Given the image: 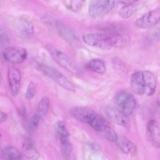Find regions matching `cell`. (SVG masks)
I'll return each mask as SVG.
<instances>
[{
  "mask_svg": "<svg viewBox=\"0 0 160 160\" xmlns=\"http://www.w3.org/2000/svg\"><path fill=\"white\" fill-rule=\"evenodd\" d=\"M82 39L88 45L101 49H108L112 47L110 37L102 34H86L83 35Z\"/></svg>",
  "mask_w": 160,
  "mask_h": 160,
  "instance_id": "277c9868",
  "label": "cell"
},
{
  "mask_svg": "<svg viewBox=\"0 0 160 160\" xmlns=\"http://www.w3.org/2000/svg\"><path fill=\"white\" fill-rule=\"evenodd\" d=\"M105 112L107 117L113 122L127 128H130V122L128 116L117 108L107 107Z\"/></svg>",
  "mask_w": 160,
  "mask_h": 160,
  "instance_id": "ba28073f",
  "label": "cell"
},
{
  "mask_svg": "<svg viewBox=\"0 0 160 160\" xmlns=\"http://www.w3.org/2000/svg\"><path fill=\"white\" fill-rule=\"evenodd\" d=\"M137 6L136 4L125 5L119 10V16L123 18L130 17L136 10Z\"/></svg>",
  "mask_w": 160,
  "mask_h": 160,
  "instance_id": "603a6c76",
  "label": "cell"
},
{
  "mask_svg": "<svg viewBox=\"0 0 160 160\" xmlns=\"http://www.w3.org/2000/svg\"><path fill=\"white\" fill-rule=\"evenodd\" d=\"M156 102L158 106L160 107V90L157 96Z\"/></svg>",
  "mask_w": 160,
  "mask_h": 160,
  "instance_id": "836d02e7",
  "label": "cell"
},
{
  "mask_svg": "<svg viewBox=\"0 0 160 160\" xmlns=\"http://www.w3.org/2000/svg\"><path fill=\"white\" fill-rule=\"evenodd\" d=\"M59 138L64 153L67 155H70L72 150V146L68 137H62Z\"/></svg>",
  "mask_w": 160,
  "mask_h": 160,
  "instance_id": "4316f807",
  "label": "cell"
},
{
  "mask_svg": "<svg viewBox=\"0 0 160 160\" xmlns=\"http://www.w3.org/2000/svg\"><path fill=\"white\" fill-rule=\"evenodd\" d=\"M118 1L121 3L124 4L125 5H128L134 4L138 2V1L135 0H120Z\"/></svg>",
  "mask_w": 160,
  "mask_h": 160,
  "instance_id": "1f68e13d",
  "label": "cell"
},
{
  "mask_svg": "<svg viewBox=\"0 0 160 160\" xmlns=\"http://www.w3.org/2000/svg\"><path fill=\"white\" fill-rule=\"evenodd\" d=\"M115 1L107 0L91 1L88 8V13L93 18H97L111 11L115 6Z\"/></svg>",
  "mask_w": 160,
  "mask_h": 160,
  "instance_id": "5b68a950",
  "label": "cell"
},
{
  "mask_svg": "<svg viewBox=\"0 0 160 160\" xmlns=\"http://www.w3.org/2000/svg\"><path fill=\"white\" fill-rule=\"evenodd\" d=\"M100 133L105 138L111 141L116 142L118 139V136L116 132L108 125Z\"/></svg>",
  "mask_w": 160,
  "mask_h": 160,
  "instance_id": "d4e9b609",
  "label": "cell"
},
{
  "mask_svg": "<svg viewBox=\"0 0 160 160\" xmlns=\"http://www.w3.org/2000/svg\"><path fill=\"white\" fill-rule=\"evenodd\" d=\"M1 155L3 160H21L22 158L19 151L11 145L4 147L1 151Z\"/></svg>",
  "mask_w": 160,
  "mask_h": 160,
  "instance_id": "9a60e30c",
  "label": "cell"
},
{
  "mask_svg": "<svg viewBox=\"0 0 160 160\" xmlns=\"http://www.w3.org/2000/svg\"><path fill=\"white\" fill-rule=\"evenodd\" d=\"M8 79L12 93L17 95L21 85V76L19 70L13 66L10 67L8 71Z\"/></svg>",
  "mask_w": 160,
  "mask_h": 160,
  "instance_id": "8fae6325",
  "label": "cell"
},
{
  "mask_svg": "<svg viewBox=\"0 0 160 160\" xmlns=\"http://www.w3.org/2000/svg\"><path fill=\"white\" fill-rule=\"evenodd\" d=\"M88 123L93 129L100 133L107 125L104 118L95 112L91 117Z\"/></svg>",
  "mask_w": 160,
  "mask_h": 160,
  "instance_id": "2e32d148",
  "label": "cell"
},
{
  "mask_svg": "<svg viewBox=\"0 0 160 160\" xmlns=\"http://www.w3.org/2000/svg\"><path fill=\"white\" fill-rule=\"evenodd\" d=\"M50 105V100L47 96L43 97L38 103V108L39 112L43 115H47Z\"/></svg>",
  "mask_w": 160,
  "mask_h": 160,
  "instance_id": "cb8c5ba5",
  "label": "cell"
},
{
  "mask_svg": "<svg viewBox=\"0 0 160 160\" xmlns=\"http://www.w3.org/2000/svg\"><path fill=\"white\" fill-rule=\"evenodd\" d=\"M131 85L133 91L136 93L142 95L145 93L144 83L142 71H137L132 75Z\"/></svg>",
  "mask_w": 160,
  "mask_h": 160,
  "instance_id": "4fadbf2b",
  "label": "cell"
},
{
  "mask_svg": "<svg viewBox=\"0 0 160 160\" xmlns=\"http://www.w3.org/2000/svg\"><path fill=\"white\" fill-rule=\"evenodd\" d=\"M160 20V9L152 10L137 20L135 25L138 28L151 27Z\"/></svg>",
  "mask_w": 160,
  "mask_h": 160,
  "instance_id": "30bf717a",
  "label": "cell"
},
{
  "mask_svg": "<svg viewBox=\"0 0 160 160\" xmlns=\"http://www.w3.org/2000/svg\"><path fill=\"white\" fill-rule=\"evenodd\" d=\"M21 114L23 117H25L27 115V111L24 107H22L20 108Z\"/></svg>",
  "mask_w": 160,
  "mask_h": 160,
  "instance_id": "d6a6232c",
  "label": "cell"
},
{
  "mask_svg": "<svg viewBox=\"0 0 160 160\" xmlns=\"http://www.w3.org/2000/svg\"><path fill=\"white\" fill-rule=\"evenodd\" d=\"M55 128L57 134L59 138L64 137H69V132L63 122H58L56 124Z\"/></svg>",
  "mask_w": 160,
  "mask_h": 160,
  "instance_id": "83f0119b",
  "label": "cell"
},
{
  "mask_svg": "<svg viewBox=\"0 0 160 160\" xmlns=\"http://www.w3.org/2000/svg\"><path fill=\"white\" fill-rule=\"evenodd\" d=\"M117 108L127 116L133 112L136 105L134 96L129 92L124 91L119 92L115 97Z\"/></svg>",
  "mask_w": 160,
  "mask_h": 160,
  "instance_id": "3957f363",
  "label": "cell"
},
{
  "mask_svg": "<svg viewBox=\"0 0 160 160\" xmlns=\"http://www.w3.org/2000/svg\"><path fill=\"white\" fill-rule=\"evenodd\" d=\"M142 73L145 86V93L148 96H151L155 91L156 86L155 78L153 75L148 71H143Z\"/></svg>",
  "mask_w": 160,
  "mask_h": 160,
  "instance_id": "5bb4252c",
  "label": "cell"
},
{
  "mask_svg": "<svg viewBox=\"0 0 160 160\" xmlns=\"http://www.w3.org/2000/svg\"><path fill=\"white\" fill-rule=\"evenodd\" d=\"M147 38L148 42L151 43H155L160 39V20L151 27Z\"/></svg>",
  "mask_w": 160,
  "mask_h": 160,
  "instance_id": "44dd1931",
  "label": "cell"
},
{
  "mask_svg": "<svg viewBox=\"0 0 160 160\" xmlns=\"http://www.w3.org/2000/svg\"><path fill=\"white\" fill-rule=\"evenodd\" d=\"M85 1L81 0H66L64 1L63 3L68 9L76 12L80 9Z\"/></svg>",
  "mask_w": 160,
  "mask_h": 160,
  "instance_id": "7402d4cb",
  "label": "cell"
},
{
  "mask_svg": "<svg viewBox=\"0 0 160 160\" xmlns=\"http://www.w3.org/2000/svg\"><path fill=\"white\" fill-rule=\"evenodd\" d=\"M110 37L112 46L116 48L124 47L128 44L129 41V36L123 34L115 35Z\"/></svg>",
  "mask_w": 160,
  "mask_h": 160,
  "instance_id": "ffe728a7",
  "label": "cell"
},
{
  "mask_svg": "<svg viewBox=\"0 0 160 160\" xmlns=\"http://www.w3.org/2000/svg\"><path fill=\"white\" fill-rule=\"evenodd\" d=\"M95 112L92 109L83 107L72 108L70 111L71 115L78 121L88 123L92 115Z\"/></svg>",
  "mask_w": 160,
  "mask_h": 160,
  "instance_id": "7c38bea8",
  "label": "cell"
},
{
  "mask_svg": "<svg viewBox=\"0 0 160 160\" xmlns=\"http://www.w3.org/2000/svg\"><path fill=\"white\" fill-rule=\"evenodd\" d=\"M39 121L40 117L39 115L37 114L33 115L26 126L27 130L30 132L34 131L38 126Z\"/></svg>",
  "mask_w": 160,
  "mask_h": 160,
  "instance_id": "484cf974",
  "label": "cell"
},
{
  "mask_svg": "<svg viewBox=\"0 0 160 160\" xmlns=\"http://www.w3.org/2000/svg\"><path fill=\"white\" fill-rule=\"evenodd\" d=\"M146 134L150 144L156 148H160V126L157 121L152 119L147 123Z\"/></svg>",
  "mask_w": 160,
  "mask_h": 160,
  "instance_id": "9c48e42d",
  "label": "cell"
},
{
  "mask_svg": "<svg viewBox=\"0 0 160 160\" xmlns=\"http://www.w3.org/2000/svg\"><path fill=\"white\" fill-rule=\"evenodd\" d=\"M46 18L48 24L66 40L72 42L75 40V35L69 27L53 17L48 16Z\"/></svg>",
  "mask_w": 160,
  "mask_h": 160,
  "instance_id": "8992f818",
  "label": "cell"
},
{
  "mask_svg": "<svg viewBox=\"0 0 160 160\" xmlns=\"http://www.w3.org/2000/svg\"><path fill=\"white\" fill-rule=\"evenodd\" d=\"M36 93V87L32 82H30L27 88L26 96L27 98L31 99L35 96Z\"/></svg>",
  "mask_w": 160,
  "mask_h": 160,
  "instance_id": "f546056e",
  "label": "cell"
},
{
  "mask_svg": "<svg viewBox=\"0 0 160 160\" xmlns=\"http://www.w3.org/2000/svg\"><path fill=\"white\" fill-rule=\"evenodd\" d=\"M38 69L51 78L57 84L64 89L74 92L75 88L71 82L62 73L56 68L43 64L38 63Z\"/></svg>",
  "mask_w": 160,
  "mask_h": 160,
  "instance_id": "7a4b0ae2",
  "label": "cell"
},
{
  "mask_svg": "<svg viewBox=\"0 0 160 160\" xmlns=\"http://www.w3.org/2000/svg\"><path fill=\"white\" fill-rule=\"evenodd\" d=\"M46 48L53 58L62 67L73 73H82L80 67L68 55L51 45L47 44Z\"/></svg>",
  "mask_w": 160,
  "mask_h": 160,
  "instance_id": "6da1fadb",
  "label": "cell"
},
{
  "mask_svg": "<svg viewBox=\"0 0 160 160\" xmlns=\"http://www.w3.org/2000/svg\"><path fill=\"white\" fill-rule=\"evenodd\" d=\"M22 151L28 158L35 160L38 157V152L32 142L30 139L25 140L22 144Z\"/></svg>",
  "mask_w": 160,
  "mask_h": 160,
  "instance_id": "e0dca14e",
  "label": "cell"
},
{
  "mask_svg": "<svg viewBox=\"0 0 160 160\" xmlns=\"http://www.w3.org/2000/svg\"><path fill=\"white\" fill-rule=\"evenodd\" d=\"M87 68L96 72L102 74L106 70V67L104 62L98 59H93L89 61L87 64Z\"/></svg>",
  "mask_w": 160,
  "mask_h": 160,
  "instance_id": "d6986e66",
  "label": "cell"
},
{
  "mask_svg": "<svg viewBox=\"0 0 160 160\" xmlns=\"http://www.w3.org/2000/svg\"><path fill=\"white\" fill-rule=\"evenodd\" d=\"M3 55L6 60L15 64L22 62L27 57L26 50L23 47L17 46H12L5 48Z\"/></svg>",
  "mask_w": 160,
  "mask_h": 160,
  "instance_id": "52a82bcc",
  "label": "cell"
},
{
  "mask_svg": "<svg viewBox=\"0 0 160 160\" xmlns=\"http://www.w3.org/2000/svg\"><path fill=\"white\" fill-rule=\"evenodd\" d=\"M20 25L23 30L25 33L32 34L34 32V27L32 23L26 19L22 18L20 19Z\"/></svg>",
  "mask_w": 160,
  "mask_h": 160,
  "instance_id": "f1b7e54d",
  "label": "cell"
},
{
  "mask_svg": "<svg viewBox=\"0 0 160 160\" xmlns=\"http://www.w3.org/2000/svg\"><path fill=\"white\" fill-rule=\"evenodd\" d=\"M8 115L6 113L2 112L0 113V123H3L6 122L8 118Z\"/></svg>",
  "mask_w": 160,
  "mask_h": 160,
  "instance_id": "4dcf8cb0",
  "label": "cell"
},
{
  "mask_svg": "<svg viewBox=\"0 0 160 160\" xmlns=\"http://www.w3.org/2000/svg\"><path fill=\"white\" fill-rule=\"evenodd\" d=\"M116 141L121 150L126 154L133 152L135 149L134 144L126 138L121 137L118 138Z\"/></svg>",
  "mask_w": 160,
  "mask_h": 160,
  "instance_id": "ac0fdd59",
  "label": "cell"
}]
</instances>
